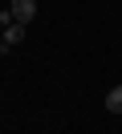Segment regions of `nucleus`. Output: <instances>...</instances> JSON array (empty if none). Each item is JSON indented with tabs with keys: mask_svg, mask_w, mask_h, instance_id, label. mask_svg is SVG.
<instances>
[{
	"mask_svg": "<svg viewBox=\"0 0 122 134\" xmlns=\"http://www.w3.org/2000/svg\"><path fill=\"white\" fill-rule=\"evenodd\" d=\"M0 41H4V49H12V45H20V41H24V25H16V20H12V25H8L4 33H0Z\"/></svg>",
	"mask_w": 122,
	"mask_h": 134,
	"instance_id": "nucleus-2",
	"label": "nucleus"
},
{
	"mask_svg": "<svg viewBox=\"0 0 122 134\" xmlns=\"http://www.w3.org/2000/svg\"><path fill=\"white\" fill-rule=\"evenodd\" d=\"M0 53H4V41H0Z\"/></svg>",
	"mask_w": 122,
	"mask_h": 134,
	"instance_id": "nucleus-4",
	"label": "nucleus"
},
{
	"mask_svg": "<svg viewBox=\"0 0 122 134\" xmlns=\"http://www.w3.org/2000/svg\"><path fill=\"white\" fill-rule=\"evenodd\" d=\"M8 12H12L16 25H29L37 16V0H8Z\"/></svg>",
	"mask_w": 122,
	"mask_h": 134,
	"instance_id": "nucleus-1",
	"label": "nucleus"
},
{
	"mask_svg": "<svg viewBox=\"0 0 122 134\" xmlns=\"http://www.w3.org/2000/svg\"><path fill=\"white\" fill-rule=\"evenodd\" d=\"M106 110H110V114H122V85H110V93H106Z\"/></svg>",
	"mask_w": 122,
	"mask_h": 134,
	"instance_id": "nucleus-3",
	"label": "nucleus"
}]
</instances>
